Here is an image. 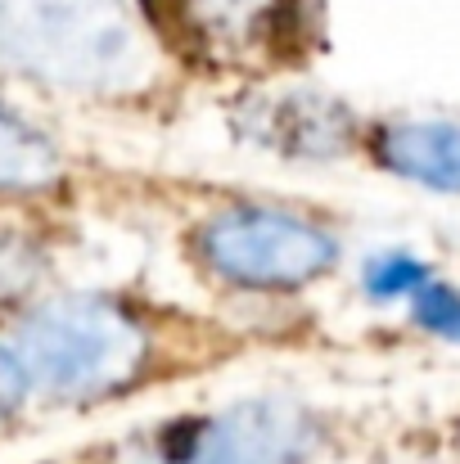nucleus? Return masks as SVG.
<instances>
[{"label":"nucleus","instance_id":"obj_2","mask_svg":"<svg viewBox=\"0 0 460 464\" xmlns=\"http://www.w3.org/2000/svg\"><path fill=\"white\" fill-rule=\"evenodd\" d=\"M27 388L54 401H95L127 388L150 356L145 324L109 298H50L18 329L14 347Z\"/></svg>","mask_w":460,"mask_h":464},{"label":"nucleus","instance_id":"obj_3","mask_svg":"<svg viewBox=\"0 0 460 464\" xmlns=\"http://www.w3.org/2000/svg\"><path fill=\"white\" fill-rule=\"evenodd\" d=\"M320 447L316 415L289 397H253L212 415L162 424L113 464H307Z\"/></svg>","mask_w":460,"mask_h":464},{"label":"nucleus","instance_id":"obj_6","mask_svg":"<svg viewBox=\"0 0 460 464\" xmlns=\"http://www.w3.org/2000/svg\"><path fill=\"white\" fill-rule=\"evenodd\" d=\"M240 127H244V140L280 158H334L343 154V145L352 136L347 109H338L325 95L258 100L240 113Z\"/></svg>","mask_w":460,"mask_h":464},{"label":"nucleus","instance_id":"obj_11","mask_svg":"<svg viewBox=\"0 0 460 464\" xmlns=\"http://www.w3.org/2000/svg\"><path fill=\"white\" fill-rule=\"evenodd\" d=\"M23 397H27V374H23L18 356L9 347H0V420L14 415L23 406Z\"/></svg>","mask_w":460,"mask_h":464},{"label":"nucleus","instance_id":"obj_10","mask_svg":"<svg viewBox=\"0 0 460 464\" xmlns=\"http://www.w3.org/2000/svg\"><path fill=\"white\" fill-rule=\"evenodd\" d=\"M411 311H416V320H420L429 334L460 343V289L425 280V285L411 294Z\"/></svg>","mask_w":460,"mask_h":464},{"label":"nucleus","instance_id":"obj_4","mask_svg":"<svg viewBox=\"0 0 460 464\" xmlns=\"http://www.w3.org/2000/svg\"><path fill=\"white\" fill-rule=\"evenodd\" d=\"M203 262L235 289H303L338 262L329 230L285 208H230L199 230Z\"/></svg>","mask_w":460,"mask_h":464},{"label":"nucleus","instance_id":"obj_9","mask_svg":"<svg viewBox=\"0 0 460 464\" xmlns=\"http://www.w3.org/2000/svg\"><path fill=\"white\" fill-rule=\"evenodd\" d=\"M425 280H429V271H425V262H416L411 253H379V257L366 266V294L379 298V303L411 298Z\"/></svg>","mask_w":460,"mask_h":464},{"label":"nucleus","instance_id":"obj_5","mask_svg":"<svg viewBox=\"0 0 460 464\" xmlns=\"http://www.w3.org/2000/svg\"><path fill=\"white\" fill-rule=\"evenodd\" d=\"M162 14L199 59L258 68L303 45L311 0H162Z\"/></svg>","mask_w":460,"mask_h":464},{"label":"nucleus","instance_id":"obj_1","mask_svg":"<svg viewBox=\"0 0 460 464\" xmlns=\"http://www.w3.org/2000/svg\"><path fill=\"white\" fill-rule=\"evenodd\" d=\"M0 59L45 86L122 95L153 77V54L122 0H0Z\"/></svg>","mask_w":460,"mask_h":464},{"label":"nucleus","instance_id":"obj_7","mask_svg":"<svg viewBox=\"0 0 460 464\" xmlns=\"http://www.w3.org/2000/svg\"><path fill=\"white\" fill-rule=\"evenodd\" d=\"M379 162L402 180L438 194H460V122L411 118L379 131Z\"/></svg>","mask_w":460,"mask_h":464},{"label":"nucleus","instance_id":"obj_8","mask_svg":"<svg viewBox=\"0 0 460 464\" xmlns=\"http://www.w3.org/2000/svg\"><path fill=\"white\" fill-rule=\"evenodd\" d=\"M59 171H64V158L54 150V140L0 104V194L45 189L50 180H59Z\"/></svg>","mask_w":460,"mask_h":464}]
</instances>
